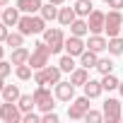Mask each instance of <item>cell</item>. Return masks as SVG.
Instances as JSON below:
<instances>
[{
  "instance_id": "obj_38",
  "label": "cell",
  "mask_w": 123,
  "mask_h": 123,
  "mask_svg": "<svg viewBox=\"0 0 123 123\" xmlns=\"http://www.w3.org/2000/svg\"><path fill=\"white\" fill-rule=\"evenodd\" d=\"M118 94H121V97H123V80H121V82H118Z\"/></svg>"
},
{
  "instance_id": "obj_18",
  "label": "cell",
  "mask_w": 123,
  "mask_h": 123,
  "mask_svg": "<svg viewBox=\"0 0 123 123\" xmlns=\"http://www.w3.org/2000/svg\"><path fill=\"white\" fill-rule=\"evenodd\" d=\"M77 60H80V65H82V68L92 70V68H97V63H99V53H94V51L85 48V51H82V55H80Z\"/></svg>"
},
{
  "instance_id": "obj_5",
  "label": "cell",
  "mask_w": 123,
  "mask_h": 123,
  "mask_svg": "<svg viewBox=\"0 0 123 123\" xmlns=\"http://www.w3.org/2000/svg\"><path fill=\"white\" fill-rule=\"evenodd\" d=\"M31 94H34L36 109H39L41 113H43V111H53V109H55V92H51V87L36 85V89H34Z\"/></svg>"
},
{
  "instance_id": "obj_45",
  "label": "cell",
  "mask_w": 123,
  "mask_h": 123,
  "mask_svg": "<svg viewBox=\"0 0 123 123\" xmlns=\"http://www.w3.org/2000/svg\"><path fill=\"white\" fill-rule=\"evenodd\" d=\"M0 104H3V99H0Z\"/></svg>"
},
{
  "instance_id": "obj_39",
  "label": "cell",
  "mask_w": 123,
  "mask_h": 123,
  "mask_svg": "<svg viewBox=\"0 0 123 123\" xmlns=\"http://www.w3.org/2000/svg\"><path fill=\"white\" fill-rule=\"evenodd\" d=\"M48 3H53V5H63L65 0H48Z\"/></svg>"
},
{
  "instance_id": "obj_29",
  "label": "cell",
  "mask_w": 123,
  "mask_h": 123,
  "mask_svg": "<svg viewBox=\"0 0 123 123\" xmlns=\"http://www.w3.org/2000/svg\"><path fill=\"white\" fill-rule=\"evenodd\" d=\"M5 46H10V48H17V46H24V34L17 29V31H10L7 34V39H5Z\"/></svg>"
},
{
  "instance_id": "obj_19",
  "label": "cell",
  "mask_w": 123,
  "mask_h": 123,
  "mask_svg": "<svg viewBox=\"0 0 123 123\" xmlns=\"http://www.w3.org/2000/svg\"><path fill=\"white\" fill-rule=\"evenodd\" d=\"M89 80V70L87 68H82V65H77L73 73H70V82L75 85V87H85V82Z\"/></svg>"
},
{
  "instance_id": "obj_27",
  "label": "cell",
  "mask_w": 123,
  "mask_h": 123,
  "mask_svg": "<svg viewBox=\"0 0 123 123\" xmlns=\"http://www.w3.org/2000/svg\"><path fill=\"white\" fill-rule=\"evenodd\" d=\"M17 106L22 109V113H27V111H34V109H36V101H34V94H22V97L17 99Z\"/></svg>"
},
{
  "instance_id": "obj_21",
  "label": "cell",
  "mask_w": 123,
  "mask_h": 123,
  "mask_svg": "<svg viewBox=\"0 0 123 123\" xmlns=\"http://www.w3.org/2000/svg\"><path fill=\"white\" fill-rule=\"evenodd\" d=\"M58 68L63 70V73H68V75H70V73L77 68V63H75V55H70V53H63V55L58 58Z\"/></svg>"
},
{
  "instance_id": "obj_26",
  "label": "cell",
  "mask_w": 123,
  "mask_h": 123,
  "mask_svg": "<svg viewBox=\"0 0 123 123\" xmlns=\"http://www.w3.org/2000/svg\"><path fill=\"white\" fill-rule=\"evenodd\" d=\"M58 7L60 5H53V3H46V5H41V17L46 19V22H53V19H58Z\"/></svg>"
},
{
  "instance_id": "obj_16",
  "label": "cell",
  "mask_w": 123,
  "mask_h": 123,
  "mask_svg": "<svg viewBox=\"0 0 123 123\" xmlns=\"http://www.w3.org/2000/svg\"><path fill=\"white\" fill-rule=\"evenodd\" d=\"M24 15H36V12H41V0H17V3H15Z\"/></svg>"
},
{
  "instance_id": "obj_2",
  "label": "cell",
  "mask_w": 123,
  "mask_h": 123,
  "mask_svg": "<svg viewBox=\"0 0 123 123\" xmlns=\"http://www.w3.org/2000/svg\"><path fill=\"white\" fill-rule=\"evenodd\" d=\"M60 75H63V70H60L58 65H46L41 70H34V85H43V87H55L60 82Z\"/></svg>"
},
{
  "instance_id": "obj_40",
  "label": "cell",
  "mask_w": 123,
  "mask_h": 123,
  "mask_svg": "<svg viewBox=\"0 0 123 123\" xmlns=\"http://www.w3.org/2000/svg\"><path fill=\"white\" fill-rule=\"evenodd\" d=\"M10 5V0H0V7H7Z\"/></svg>"
},
{
  "instance_id": "obj_41",
  "label": "cell",
  "mask_w": 123,
  "mask_h": 123,
  "mask_svg": "<svg viewBox=\"0 0 123 123\" xmlns=\"http://www.w3.org/2000/svg\"><path fill=\"white\" fill-rule=\"evenodd\" d=\"M5 58V48H3V43H0V60Z\"/></svg>"
},
{
  "instance_id": "obj_44",
  "label": "cell",
  "mask_w": 123,
  "mask_h": 123,
  "mask_svg": "<svg viewBox=\"0 0 123 123\" xmlns=\"http://www.w3.org/2000/svg\"><path fill=\"white\" fill-rule=\"evenodd\" d=\"M101 3H109V0H101Z\"/></svg>"
},
{
  "instance_id": "obj_46",
  "label": "cell",
  "mask_w": 123,
  "mask_h": 123,
  "mask_svg": "<svg viewBox=\"0 0 123 123\" xmlns=\"http://www.w3.org/2000/svg\"><path fill=\"white\" fill-rule=\"evenodd\" d=\"M121 36H123V31H121Z\"/></svg>"
},
{
  "instance_id": "obj_33",
  "label": "cell",
  "mask_w": 123,
  "mask_h": 123,
  "mask_svg": "<svg viewBox=\"0 0 123 123\" xmlns=\"http://www.w3.org/2000/svg\"><path fill=\"white\" fill-rule=\"evenodd\" d=\"M85 121H87V123H101V121H104V111H94V109H89V111L85 113Z\"/></svg>"
},
{
  "instance_id": "obj_14",
  "label": "cell",
  "mask_w": 123,
  "mask_h": 123,
  "mask_svg": "<svg viewBox=\"0 0 123 123\" xmlns=\"http://www.w3.org/2000/svg\"><path fill=\"white\" fill-rule=\"evenodd\" d=\"M19 17H22V10L15 5V7H3V24H7V27H17V22H19Z\"/></svg>"
},
{
  "instance_id": "obj_11",
  "label": "cell",
  "mask_w": 123,
  "mask_h": 123,
  "mask_svg": "<svg viewBox=\"0 0 123 123\" xmlns=\"http://www.w3.org/2000/svg\"><path fill=\"white\" fill-rule=\"evenodd\" d=\"M104 22H106V12H101V10H92V12L87 15L89 34H104Z\"/></svg>"
},
{
  "instance_id": "obj_17",
  "label": "cell",
  "mask_w": 123,
  "mask_h": 123,
  "mask_svg": "<svg viewBox=\"0 0 123 123\" xmlns=\"http://www.w3.org/2000/svg\"><path fill=\"white\" fill-rule=\"evenodd\" d=\"M75 19H77L75 7H58V22H60V27H70Z\"/></svg>"
},
{
  "instance_id": "obj_37",
  "label": "cell",
  "mask_w": 123,
  "mask_h": 123,
  "mask_svg": "<svg viewBox=\"0 0 123 123\" xmlns=\"http://www.w3.org/2000/svg\"><path fill=\"white\" fill-rule=\"evenodd\" d=\"M111 10H123V0H109V3H106Z\"/></svg>"
},
{
  "instance_id": "obj_23",
  "label": "cell",
  "mask_w": 123,
  "mask_h": 123,
  "mask_svg": "<svg viewBox=\"0 0 123 123\" xmlns=\"http://www.w3.org/2000/svg\"><path fill=\"white\" fill-rule=\"evenodd\" d=\"M15 75L19 82H27V80H34V68L29 63H22V65H15Z\"/></svg>"
},
{
  "instance_id": "obj_1",
  "label": "cell",
  "mask_w": 123,
  "mask_h": 123,
  "mask_svg": "<svg viewBox=\"0 0 123 123\" xmlns=\"http://www.w3.org/2000/svg\"><path fill=\"white\" fill-rule=\"evenodd\" d=\"M46 19L36 12V15H24L22 12V17H19V22H17V29L24 34V36H31V34H43V29H46Z\"/></svg>"
},
{
  "instance_id": "obj_4",
  "label": "cell",
  "mask_w": 123,
  "mask_h": 123,
  "mask_svg": "<svg viewBox=\"0 0 123 123\" xmlns=\"http://www.w3.org/2000/svg\"><path fill=\"white\" fill-rule=\"evenodd\" d=\"M43 41L51 46V53L58 55V53H63L65 51V34L60 27H46L43 29Z\"/></svg>"
},
{
  "instance_id": "obj_10",
  "label": "cell",
  "mask_w": 123,
  "mask_h": 123,
  "mask_svg": "<svg viewBox=\"0 0 123 123\" xmlns=\"http://www.w3.org/2000/svg\"><path fill=\"white\" fill-rule=\"evenodd\" d=\"M53 92H55V99H58V101L70 104V101L75 99V85H73L70 80H60V82L53 87Z\"/></svg>"
},
{
  "instance_id": "obj_42",
  "label": "cell",
  "mask_w": 123,
  "mask_h": 123,
  "mask_svg": "<svg viewBox=\"0 0 123 123\" xmlns=\"http://www.w3.org/2000/svg\"><path fill=\"white\" fill-rule=\"evenodd\" d=\"M3 89H5V80L0 77V94H3Z\"/></svg>"
},
{
  "instance_id": "obj_8",
  "label": "cell",
  "mask_w": 123,
  "mask_h": 123,
  "mask_svg": "<svg viewBox=\"0 0 123 123\" xmlns=\"http://www.w3.org/2000/svg\"><path fill=\"white\" fill-rule=\"evenodd\" d=\"M22 109L17 106V101H3L0 104V121L3 123H22Z\"/></svg>"
},
{
  "instance_id": "obj_28",
  "label": "cell",
  "mask_w": 123,
  "mask_h": 123,
  "mask_svg": "<svg viewBox=\"0 0 123 123\" xmlns=\"http://www.w3.org/2000/svg\"><path fill=\"white\" fill-rule=\"evenodd\" d=\"M75 12H77V17H87L92 10H94V5H92V0H75Z\"/></svg>"
},
{
  "instance_id": "obj_7",
  "label": "cell",
  "mask_w": 123,
  "mask_h": 123,
  "mask_svg": "<svg viewBox=\"0 0 123 123\" xmlns=\"http://www.w3.org/2000/svg\"><path fill=\"white\" fill-rule=\"evenodd\" d=\"M89 101H92V99H89L87 94L73 99V101L68 104V118H73V121H85V113L89 111Z\"/></svg>"
},
{
  "instance_id": "obj_36",
  "label": "cell",
  "mask_w": 123,
  "mask_h": 123,
  "mask_svg": "<svg viewBox=\"0 0 123 123\" xmlns=\"http://www.w3.org/2000/svg\"><path fill=\"white\" fill-rule=\"evenodd\" d=\"M7 34H10V27H7V24H3V22H0V43H5V39H7Z\"/></svg>"
},
{
  "instance_id": "obj_9",
  "label": "cell",
  "mask_w": 123,
  "mask_h": 123,
  "mask_svg": "<svg viewBox=\"0 0 123 123\" xmlns=\"http://www.w3.org/2000/svg\"><path fill=\"white\" fill-rule=\"evenodd\" d=\"M121 118H123L121 101H118V99H113V97H109V99L104 101V121H109V123H118Z\"/></svg>"
},
{
  "instance_id": "obj_25",
  "label": "cell",
  "mask_w": 123,
  "mask_h": 123,
  "mask_svg": "<svg viewBox=\"0 0 123 123\" xmlns=\"http://www.w3.org/2000/svg\"><path fill=\"white\" fill-rule=\"evenodd\" d=\"M109 55H123V36H109Z\"/></svg>"
},
{
  "instance_id": "obj_12",
  "label": "cell",
  "mask_w": 123,
  "mask_h": 123,
  "mask_svg": "<svg viewBox=\"0 0 123 123\" xmlns=\"http://www.w3.org/2000/svg\"><path fill=\"white\" fill-rule=\"evenodd\" d=\"M85 48H87V41H85V36H75V34L65 36V53H70V55L80 58Z\"/></svg>"
},
{
  "instance_id": "obj_13",
  "label": "cell",
  "mask_w": 123,
  "mask_h": 123,
  "mask_svg": "<svg viewBox=\"0 0 123 123\" xmlns=\"http://www.w3.org/2000/svg\"><path fill=\"white\" fill-rule=\"evenodd\" d=\"M106 46H109V36H104V34H89V39H87V48L89 51L101 53V51H106Z\"/></svg>"
},
{
  "instance_id": "obj_6",
  "label": "cell",
  "mask_w": 123,
  "mask_h": 123,
  "mask_svg": "<svg viewBox=\"0 0 123 123\" xmlns=\"http://www.w3.org/2000/svg\"><path fill=\"white\" fill-rule=\"evenodd\" d=\"M123 31V12L121 10H109L106 22H104V34L106 36H121Z\"/></svg>"
},
{
  "instance_id": "obj_30",
  "label": "cell",
  "mask_w": 123,
  "mask_h": 123,
  "mask_svg": "<svg viewBox=\"0 0 123 123\" xmlns=\"http://www.w3.org/2000/svg\"><path fill=\"white\" fill-rule=\"evenodd\" d=\"M118 77L113 75V73H109V75H101V87H104V92H113V89H118Z\"/></svg>"
},
{
  "instance_id": "obj_20",
  "label": "cell",
  "mask_w": 123,
  "mask_h": 123,
  "mask_svg": "<svg viewBox=\"0 0 123 123\" xmlns=\"http://www.w3.org/2000/svg\"><path fill=\"white\" fill-rule=\"evenodd\" d=\"M29 55H31V51H27L24 46H17V48H12L10 60H12V65H22V63H29Z\"/></svg>"
},
{
  "instance_id": "obj_35",
  "label": "cell",
  "mask_w": 123,
  "mask_h": 123,
  "mask_svg": "<svg viewBox=\"0 0 123 123\" xmlns=\"http://www.w3.org/2000/svg\"><path fill=\"white\" fill-rule=\"evenodd\" d=\"M22 123H41V116L34 113V111H27V113L22 116Z\"/></svg>"
},
{
  "instance_id": "obj_34",
  "label": "cell",
  "mask_w": 123,
  "mask_h": 123,
  "mask_svg": "<svg viewBox=\"0 0 123 123\" xmlns=\"http://www.w3.org/2000/svg\"><path fill=\"white\" fill-rule=\"evenodd\" d=\"M41 123H58L55 109H53V111H43V113H41Z\"/></svg>"
},
{
  "instance_id": "obj_24",
  "label": "cell",
  "mask_w": 123,
  "mask_h": 123,
  "mask_svg": "<svg viewBox=\"0 0 123 123\" xmlns=\"http://www.w3.org/2000/svg\"><path fill=\"white\" fill-rule=\"evenodd\" d=\"M19 97H22V92H19V85H5L3 94H0V99H3V101H17Z\"/></svg>"
},
{
  "instance_id": "obj_3",
  "label": "cell",
  "mask_w": 123,
  "mask_h": 123,
  "mask_svg": "<svg viewBox=\"0 0 123 123\" xmlns=\"http://www.w3.org/2000/svg\"><path fill=\"white\" fill-rule=\"evenodd\" d=\"M51 46L46 43V41H36L34 43V51H31V55H29V65L34 68V70H41V68H46L48 63H51Z\"/></svg>"
},
{
  "instance_id": "obj_15",
  "label": "cell",
  "mask_w": 123,
  "mask_h": 123,
  "mask_svg": "<svg viewBox=\"0 0 123 123\" xmlns=\"http://www.w3.org/2000/svg\"><path fill=\"white\" fill-rule=\"evenodd\" d=\"M82 89H85V94H87L89 99H97V97H101V94H104L101 80H92V77L85 82V87H82Z\"/></svg>"
},
{
  "instance_id": "obj_43",
  "label": "cell",
  "mask_w": 123,
  "mask_h": 123,
  "mask_svg": "<svg viewBox=\"0 0 123 123\" xmlns=\"http://www.w3.org/2000/svg\"><path fill=\"white\" fill-rule=\"evenodd\" d=\"M0 22H3V7H0Z\"/></svg>"
},
{
  "instance_id": "obj_31",
  "label": "cell",
  "mask_w": 123,
  "mask_h": 123,
  "mask_svg": "<svg viewBox=\"0 0 123 123\" xmlns=\"http://www.w3.org/2000/svg\"><path fill=\"white\" fill-rule=\"evenodd\" d=\"M94 70H99L101 75L113 73V60H111V58H99V63H97V68H94Z\"/></svg>"
},
{
  "instance_id": "obj_32",
  "label": "cell",
  "mask_w": 123,
  "mask_h": 123,
  "mask_svg": "<svg viewBox=\"0 0 123 123\" xmlns=\"http://www.w3.org/2000/svg\"><path fill=\"white\" fill-rule=\"evenodd\" d=\"M12 68H15V65H12V60H5V58H3V60H0V77L7 80V77L12 75Z\"/></svg>"
},
{
  "instance_id": "obj_22",
  "label": "cell",
  "mask_w": 123,
  "mask_h": 123,
  "mask_svg": "<svg viewBox=\"0 0 123 123\" xmlns=\"http://www.w3.org/2000/svg\"><path fill=\"white\" fill-rule=\"evenodd\" d=\"M70 34H75V36H87V34H89L87 17H77V19L70 24Z\"/></svg>"
}]
</instances>
